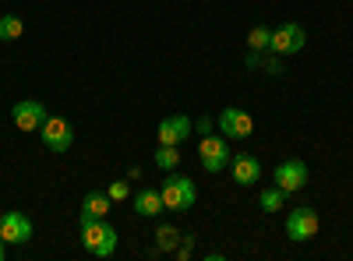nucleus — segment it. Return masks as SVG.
<instances>
[{"label":"nucleus","instance_id":"423d86ee","mask_svg":"<svg viewBox=\"0 0 353 261\" xmlns=\"http://www.w3.org/2000/svg\"><path fill=\"white\" fill-rule=\"evenodd\" d=\"M216 127L223 131V138L241 141V138H251L254 121H251V113H248V109H241V106H226L219 117H216Z\"/></svg>","mask_w":353,"mask_h":261},{"label":"nucleus","instance_id":"9d476101","mask_svg":"<svg viewBox=\"0 0 353 261\" xmlns=\"http://www.w3.org/2000/svg\"><path fill=\"white\" fill-rule=\"evenodd\" d=\"M36 237V226L25 212H4L0 216V240L4 244H28Z\"/></svg>","mask_w":353,"mask_h":261},{"label":"nucleus","instance_id":"9b49d317","mask_svg":"<svg viewBox=\"0 0 353 261\" xmlns=\"http://www.w3.org/2000/svg\"><path fill=\"white\" fill-rule=\"evenodd\" d=\"M194 134V121L184 117V113H173V117H163L159 127H156V138L159 145H181Z\"/></svg>","mask_w":353,"mask_h":261},{"label":"nucleus","instance_id":"a211bd4d","mask_svg":"<svg viewBox=\"0 0 353 261\" xmlns=\"http://www.w3.org/2000/svg\"><path fill=\"white\" fill-rule=\"evenodd\" d=\"M258 205H261V212H279V209L286 205V191H283V187H269V191H261Z\"/></svg>","mask_w":353,"mask_h":261},{"label":"nucleus","instance_id":"f8f14e48","mask_svg":"<svg viewBox=\"0 0 353 261\" xmlns=\"http://www.w3.org/2000/svg\"><path fill=\"white\" fill-rule=\"evenodd\" d=\"M230 166H233V180H237L241 187H251V184H258V180H261V159H258V156H251V152L233 156V159H230Z\"/></svg>","mask_w":353,"mask_h":261},{"label":"nucleus","instance_id":"7ed1b4c3","mask_svg":"<svg viewBox=\"0 0 353 261\" xmlns=\"http://www.w3.org/2000/svg\"><path fill=\"white\" fill-rule=\"evenodd\" d=\"M233 152H230V138L223 134H205L201 145H198V163L205 173H223L230 166Z\"/></svg>","mask_w":353,"mask_h":261},{"label":"nucleus","instance_id":"5701e85b","mask_svg":"<svg viewBox=\"0 0 353 261\" xmlns=\"http://www.w3.org/2000/svg\"><path fill=\"white\" fill-rule=\"evenodd\" d=\"M244 64H248V71H261V53L258 50H248V61Z\"/></svg>","mask_w":353,"mask_h":261},{"label":"nucleus","instance_id":"2eb2a0df","mask_svg":"<svg viewBox=\"0 0 353 261\" xmlns=\"http://www.w3.org/2000/svg\"><path fill=\"white\" fill-rule=\"evenodd\" d=\"M156 166H159L163 173H170V169L181 166V145H159V149H156Z\"/></svg>","mask_w":353,"mask_h":261},{"label":"nucleus","instance_id":"20e7f679","mask_svg":"<svg viewBox=\"0 0 353 261\" xmlns=\"http://www.w3.org/2000/svg\"><path fill=\"white\" fill-rule=\"evenodd\" d=\"M307 46V32H304V25L297 21H283L279 28H272V43L269 50L279 53V56H290V53H301Z\"/></svg>","mask_w":353,"mask_h":261},{"label":"nucleus","instance_id":"412c9836","mask_svg":"<svg viewBox=\"0 0 353 261\" xmlns=\"http://www.w3.org/2000/svg\"><path fill=\"white\" fill-rule=\"evenodd\" d=\"M106 194H110V201H124V198H131V187H128V180H113Z\"/></svg>","mask_w":353,"mask_h":261},{"label":"nucleus","instance_id":"f03ea898","mask_svg":"<svg viewBox=\"0 0 353 261\" xmlns=\"http://www.w3.org/2000/svg\"><path fill=\"white\" fill-rule=\"evenodd\" d=\"M117 244H121V233H117L113 222H106V219L81 222V247L92 258H113Z\"/></svg>","mask_w":353,"mask_h":261},{"label":"nucleus","instance_id":"aec40b11","mask_svg":"<svg viewBox=\"0 0 353 261\" xmlns=\"http://www.w3.org/2000/svg\"><path fill=\"white\" fill-rule=\"evenodd\" d=\"M261 71H265V74H272V78H279V74H283V56L272 53V50H269V56L261 53Z\"/></svg>","mask_w":353,"mask_h":261},{"label":"nucleus","instance_id":"39448f33","mask_svg":"<svg viewBox=\"0 0 353 261\" xmlns=\"http://www.w3.org/2000/svg\"><path fill=\"white\" fill-rule=\"evenodd\" d=\"M39 138H43V145H46L50 152L64 156L71 145H74V127H71V121H64V117H46V124L39 127Z\"/></svg>","mask_w":353,"mask_h":261},{"label":"nucleus","instance_id":"4468645a","mask_svg":"<svg viewBox=\"0 0 353 261\" xmlns=\"http://www.w3.org/2000/svg\"><path fill=\"white\" fill-rule=\"evenodd\" d=\"M106 212H110V194H103V191H88L85 201H81V222L106 219Z\"/></svg>","mask_w":353,"mask_h":261},{"label":"nucleus","instance_id":"6e6552de","mask_svg":"<svg viewBox=\"0 0 353 261\" xmlns=\"http://www.w3.org/2000/svg\"><path fill=\"white\" fill-rule=\"evenodd\" d=\"M307 163L304 159H283L276 169H272V180H276V187H283L286 194H297V191H304V184H307Z\"/></svg>","mask_w":353,"mask_h":261},{"label":"nucleus","instance_id":"f3484780","mask_svg":"<svg viewBox=\"0 0 353 261\" xmlns=\"http://www.w3.org/2000/svg\"><path fill=\"white\" fill-rule=\"evenodd\" d=\"M21 32H25V21L18 14H0V39L14 43V39H21Z\"/></svg>","mask_w":353,"mask_h":261},{"label":"nucleus","instance_id":"b1692460","mask_svg":"<svg viewBox=\"0 0 353 261\" xmlns=\"http://www.w3.org/2000/svg\"><path fill=\"white\" fill-rule=\"evenodd\" d=\"M4 254H8V244H4V240H0V261H4Z\"/></svg>","mask_w":353,"mask_h":261},{"label":"nucleus","instance_id":"6ab92c4d","mask_svg":"<svg viewBox=\"0 0 353 261\" xmlns=\"http://www.w3.org/2000/svg\"><path fill=\"white\" fill-rule=\"evenodd\" d=\"M269 43H272V28L254 25L251 32H248V50H258V53H265V50H269Z\"/></svg>","mask_w":353,"mask_h":261},{"label":"nucleus","instance_id":"1a4fd4ad","mask_svg":"<svg viewBox=\"0 0 353 261\" xmlns=\"http://www.w3.org/2000/svg\"><path fill=\"white\" fill-rule=\"evenodd\" d=\"M286 237L293 244H307L311 237H318V212L311 205H301V209H293L290 219H286Z\"/></svg>","mask_w":353,"mask_h":261},{"label":"nucleus","instance_id":"0eeeda50","mask_svg":"<svg viewBox=\"0 0 353 261\" xmlns=\"http://www.w3.org/2000/svg\"><path fill=\"white\" fill-rule=\"evenodd\" d=\"M46 106L39 103V99H18L14 106H11V121H14V127L18 131H25V134H32V131H39L43 124H46Z\"/></svg>","mask_w":353,"mask_h":261},{"label":"nucleus","instance_id":"4be33fe9","mask_svg":"<svg viewBox=\"0 0 353 261\" xmlns=\"http://www.w3.org/2000/svg\"><path fill=\"white\" fill-rule=\"evenodd\" d=\"M212 127H216L212 117H198V121H194V134H201V138H205V134H212Z\"/></svg>","mask_w":353,"mask_h":261},{"label":"nucleus","instance_id":"ddd939ff","mask_svg":"<svg viewBox=\"0 0 353 261\" xmlns=\"http://www.w3.org/2000/svg\"><path fill=\"white\" fill-rule=\"evenodd\" d=\"M131 201H134V212H138V216H145V219H156V216H163V212H166L159 187H141Z\"/></svg>","mask_w":353,"mask_h":261},{"label":"nucleus","instance_id":"f257e3e1","mask_svg":"<svg viewBox=\"0 0 353 261\" xmlns=\"http://www.w3.org/2000/svg\"><path fill=\"white\" fill-rule=\"evenodd\" d=\"M159 194H163L166 212H188V209H194V201H198L194 180L184 177V173H176V169L166 173V180L159 184Z\"/></svg>","mask_w":353,"mask_h":261},{"label":"nucleus","instance_id":"dca6fc26","mask_svg":"<svg viewBox=\"0 0 353 261\" xmlns=\"http://www.w3.org/2000/svg\"><path fill=\"white\" fill-rule=\"evenodd\" d=\"M181 237H184V233H181L176 226H166V222H163V226L156 229V251H176V247H181Z\"/></svg>","mask_w":353,"mask_h":261}]
</instances>
